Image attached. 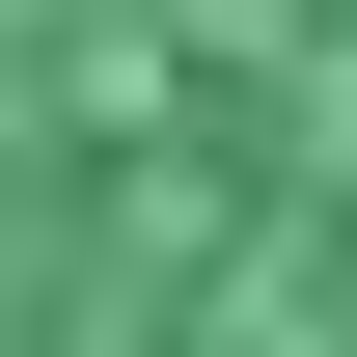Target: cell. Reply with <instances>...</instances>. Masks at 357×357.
I'll list each match as a JSON object with an SVG mask.
<instances>
[{"instance_id": "cell-1", "label": "cell", "mask_w": 357, "mask_h": 357, "mask_svg": "<svg viewBox=\"0 0 357 357\" xmlns=\"http://www.w3.org/2000/svg\"><path fill=\"white\" fill-rule=\"evenodd\" d=\"M0 357H357V0H0Z\"/></svg>"}]
</instances>
